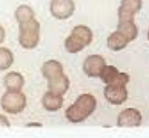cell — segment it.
Here are the masks:
<instances>
[{"instance_id":"2","label":"cell","mask_w":149,"mask_h":138,"mask_svg":"<svg viewBox=\"0 0 149 138\" xmlns=\"http://www.w3.org/2000/svg\"><path fill=\"white\" fill-rule=\"evenodd\" d=\"M92 40L93 32L91 29L84 25H77L65 40L64 47L69 53H77L88 46Z\"/></svg>"},{"instance_id":"22","label":"cell","mask_w":149,"mask_h":138,"mask_svg":"<svg viewBox=\"0 0 149 138\" xmlns=\"http://www.w3.org/2000/svg\"><path fill=\"white\" fill-rule=\"evenodd\" d=\"M148 38L149 40V31H148Z\"/></svg>"},{"instance_id":"12","label":"cell","mask_w":149,"mask_h":138,"mask_svg":"<svg viewBox=\"0 0 149 138\" xmlns=\"http://www.w3.org/2000/svg\"><path fill=\"white\" fill-rule=\"evenodd\" d=\"M130 42V40L126 35L119 31H116L111 34L107 39V46L112 51L118 52L126 48Z\"/></svg>"},{"instance_id":"13","label":"cell","mask_w":149,"mask_h":138,"mask_svg":"<svg viewBox=\"0 0 149 138\" xmlns=\"http://www.w3.org/2000/svg\"><path fill=\"white\" fill-rule=\"evenodd\" d=\"M24 83V77L17 71H10L3 78V84L8 91H20Z\"/></svg>"},{"instance_id":"7","label":"cell","mask_w":149,"mask_h":138,"mask_svg":"<svg viewBox=\"0 0 149 138\" xmlns=\"http://www.w3.org/2000/svg\"><path fill=\"white\" fill-rule=\"evenodd\" d=\"M142 0H122L118 9L119 22L134 21V15L142 8Z\"/></svg>"},{"instance_id":"17","label":"cell","mask_w":149,"mask_h":138,"mask_svg":"<svg viewBox=\"0 0 149 138\" xmlns=\"http://www.w3.org/2000/svg\"><path fill=\"white\" fill-rule=\"evenodd\" d=\"M35 17V12L28 5H20L15 11V18L19 23L27 21Z\"/></svg>"},{"instance_id":"21","label":"cell","mask_w":149,"mask_h":138,"mask_svg":"<svg viewBox=\"0 0 149 138\" xmlns=\"http://www.w3.org/2000/svg\"><path fill=\"white\" fill-rule=\"evenodd\" d=\"M27 126H29V127H31V126H41V124H38V123H29V124H27Z\"/></svg>"},{"instance_id":"19","label":"cell","mask_w":149,"mask_h":138,"mask_svg":"<svg viewBox=\"0 0 149 138\" xmlns=\"http://www.w3.org/2000/svg\"><path fill=\"white\" fill-rule=\"evenodd\" d=\"M11 126L9 120L4 115L0 114V127H7L9 128Z\"/></svg>"},{"instance_id":"4","label":"cell","mask_w":149,"mask_h":138,"mask_svg":"<svg viewBox=\"0 0 149 138\" xmlns=\"http://www.w3.org/2000/svg\"><path fill=\"white\" fill-rule=\"evenodd\" d=\"M1 107L10 114L22 113L26 106V97L20 91H7L1 98Z\"/></svg>"},{"instance_id":"9","label":"cell","mask_w":149,"mask_h":138,"mask_svg":"<svg viewBox=\"0 0 149 138\" xmlns=\"http://www.w3.org/2000/svg\"><path fill=\"white\" fill-rule=\"evenodd\" d=\"M106 65V60L102 56L92 54L85 59L82 69L85 74L89 77H99Z\"/></svg>"},{"instance_id":"15","label":"cell","mask_w":149,"mask_h":138,"mask_svg":"<svg viewBox=\"0 0 149 138\" xmlns=\"http://www.w3.org/2000/svg\"><path fill=\"white\" fill-rule=\"evenodd\" d=\"M42 76L45 79H50L54 76L61 75L63 73V65L56 60H49L43 64L41 67Z\"/></svg>"},{"instance_id":"5","label":"cell","mask_w":149,"mask_h":138,"mask_svg":"<svg viewBox=\"0 0 149 138\" xmlns=\"http://www.w3.org/2000/svg\"><path fill=\"white\" fill-rule=\"evenodd\" d=\"M126 85L123 82H114L107 84L104 90V96L106 100L114 105L124 104L128 99V91Z\"/></svg>"},{"instance_id":"18","label":"cell","mask_w":149,"mask_h":138,"mask_svg":"<svg viewBox=\"0 0 149 138\" xmlns=\"http://www.w3.org/2000/svg\"><path fill=\"white\" fill-rule=\"evenodd\" d=\"M14 56L9 49L0 47V71H5L13 65Z\"/></svg>"},{"instance_id":"6","label":"cell","mask_w":149,"mask_h":138,"mask_svg":"<svg viewBox=\"0 0 149 138\" xmlns=\"http://www.w3.org/2000/svg\"><path fill=\"white\" fill-rule=\"evenodd\" d=\"M75 12L73 0H52L50 12L54 17L58 20H66L71 17Z\"/></svg>"},{"instance_id":"11","label":"cell","mask_w":149,"mask_h":138,"mask_svg":"<svg viewBox=\"0 0 149 138\" xmlns=\"http://www.w3.org/2000/svg\"><path fill=\"white\" fill-rule=\"evenodd\" d=\"M69 79L65 74H61L48 80L49 91L56 95H63L69 88Z\"/></svg>"},{"instance_id":"3","label":"cell","mask_w":149,"mask_h":138,"mask_svg":"<svg viewBox=\"0 0 149 138\" xmlns=\"http://www.w3.org/2000/svg\"><path fill=\"white\" fill-rule=\"evenodd\" d=\"M40 24L35 17L19 23L18 42L26 49H33L38 45L40 41Z\"/></svg>"},{"instance_id":"8","label":"cell","mask_w":149,"mask_h":138,"mask_svg":"<svg viewBox=\"0 0 149 138\" xmlns=\"http://www.w3.org/2000/svg\"><path fill=\"white\" fill-rule=\"evenodd\" d=\"M143 117L139 110L134 108H128L121 111L118 116L117 126L121 128L139 127L142 123Z\"/></svg>"},{"instance_id":"20","label":"cell","mask_w":149,"mask_h":138,"mask_svg":"<svg viewBox=\"0 0 149 138\" xmlns=\"http://www.w3.org/2000/svg\"><path fill=\"white\" fill-rule=\"evenodd\" d=\"M5 36H6V33H5L4 28L2 26H0V44L4 41Z\"/></svg>"},{"instance_id":"10","label":"cell","mask_w":149,"mask_h":138,"mask_svg":"<svg viewBox=\"0 0 149 138\" xmlns=\"http://www.w3.org/2000/svg\"><path fill=\"white\" fill-rule=\"evenodd\" d=\"M105 84H111L113 82H124L128 84L130 76L125 72H120L116 67L112 65H106L99 76Z\"/></svg>"},{"instance_id":"1","label":"cell","mask_w":149,"mask_h":138,"mask_svg":"<svg viewBox=\"0 0 149 138\" xmlns=\"http://www.w3.org/2000/svg\"><path fill=\"white\" fill-rule=\"evenodd\" d=\"M97 100L91 94H82L65 111L66 119L72 123H80L90 117L96 109Z\"/></svg>"},{"instance_id":"16","label":"cell","mask_w":149,"mask_h":138,"mask_svg":"<svg viewBox=\"0 0 149 138\" xmlns=\"http://www.w3.org/2000/svg\"><path fill=\"white\" fill-rule=\"evenodd\" d=\"M117 31L126 35L130 41L134 40L138 37L139 30L137 26L135 25L134 21H129V22H118Z\"/></svg>"},{"instance_id":"14","label":"cell","mask_w":149,"mask_h":138,"mask_svg":"<svg viewBox=\"0 0 149 138\" xmlns=\"http://www.w3.org/2000/svg\"><path fill=\"white\" fill-rule=\"evenodd\" d=\"M63 104V95H56L50 91H47L43 96L42 105L43 107L49 112H55L62 108Z\"/></svg>"}]
</instances>
